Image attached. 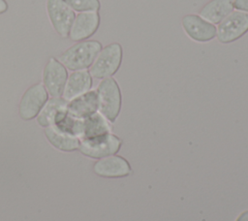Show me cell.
<instances>
[{
  "label": "cell",
  "instance_id": "3",
  "mask_svg": "<svg viewBox=\"0 0 248 221\" xmlns=\"http://www.w3.org/2000/svg\"><path fill=\"white\" fill-rule=\"evenodd\" d=\"M123 59V48L119 43H111L102 47L89 68L92 78L104 79L111 78L119 70Z\"/></svg>",
  "mask_w": 248,
  "mask_h": 221
},
{
  "label": "cell",
  "instance_id": "10",
  "mask_svg": "<svg viewBox=\"0 0 248 221\" xmlns=\"http://www.w3.org/2000/svg\"><path fill=\"white\" fill-rule=\"evenodd\" d=\"M100 21L101 18L98 12L78 13L76 15L68 38L74 42L88 40L97 32Z\"/></svg>",
  "mask_w": 248,
  "mask_h": 221
},
{
  "label": "cell",
  "instance_id": "17",
  "mask_svg": "<svg viewBox=\"0 0 248 221\" xmlns=\"http://www.w3.org/2000/svg\"><path fill=\"white\" fill-rule=\"evenodd\" d=\"M111 132L110 122L99 111L81 119L79 140L90 139Z\"/></svg>",
  "mask_w": 248,
  "mask_h": 221
},
{
  "label": "cell",
  "instance_id": "7",
  "mask_svg": "<svg viewBox=\"0 0 248 221\" xmlns=\"http://www.w3.org/2000/svg\"><path fill=\"white\" fill-rule=\"evenodd\" d=\"M48 100V93L42 83H35L28 87L21 96L18 105V113L23 120L37 117Z\"/></svg>",
  "mask_w": 248,
  "mask_h": 221
},
{
  "label": "cell",
  "instance_id": "20",
  "mask_svg": "<svg viewBox=\"0 0 248 221\" xmlns=\"http://www.w3.org/2000/svg\"><path fill=\"white\" fill-rule=\"evenodd\" d=\"M9 9V5L6 0H0V15L5 14Z\"/></svg>",
  "mask_w": 248,
  "mask_h": 221
},
{
  "label": "cell",
  "instance_id": "11",
  "mask_svg": "<svg viewBox=\"0 0 248 221\" xmlns=\"http://www.w3.org/2000/svg\"><path fill=\"white\" fill-rule=\"evenodd\" d=\"M93 172L102 177L119 178L129 175L132 168L124 157L114 154L98 160L93 166Z\"/></svg>",
  "mask_w": 248,
  "mask_h": 221
},
{
  "label": "cell",
  "instance_id": "13",
  "mask_svg": "<svg viewBox=\"0 0 248 221\" xmlns=\"http://www.w3.org/2000/svg\"><path fill=\"white\" fill-rule=\"evenodd\" d=\"M92 87V77L88 70L75 71L68 76L62 98L67 102L88 92Z\"/></svg>",
  "mask_w": 248,
  "mask_h": 221
},
{
  "label": "cell",
  "instance_id": "1",
  "mask_svg": "<svg viewBox=\"0 0 248 221\" xmlns=\"http://www.w3.org/2000/svg\"><path fill=\"white\" fill-rule=\"evenodd\" d=\"M102 44L97 40L77 42L64 50L57 59L70 71L87 70L90 68L98 53L102 49Z\"/></svg>",
  "mask_w": 248,
  "mask_h": 221
},
{
  "label": "cell",
  "instance_id": "15",
  "mask_svg": "<svg viewBox=\"0 0 248 221\" xmlns=\"http://www.w3.org/2000/svg\"><path fill=\"white\" fill-rule=\"evenodd\" d=\"M44 133L49 143L61 151H75L79 147L80 140L78 137L63 131L56 125L46 127Z\"/></svg>",
  "mask_w": 248,
  "mask_h": 221
},
{
  "label": "cell",
  "instance_id": "19",
  "mask_svg": "<svg viewBox=\"0 0 248 221\" xmlns=\"http://www.w3.org/2000/svg\"><path fill=\"white\" fill-rule=\"evenodd\" d=\"M233 9L248 14V0H233Z\"/></svg>",
  "mask_w": 248,
  "mask_h": 221
},
{
  "label": "cell",
  "instance_id": "12",
  "mask_svg": "<svg viewBox=\"0 0 248 221\" xmlns=\"http://www.w3.org/2000/svg\"><path fill=\"white\" fill-rule=\"evenodd\" d=\"M68 102L62 97H51L45 104L39 114L37 122L43 128L55 125L67 113Z\"/></svg>",
  "mask_w": 248,
  "mask_h": 221
},
{
  "label": "cell",
  "instance_id": "14",
  "mask_svg": "<svg viewBox=\"0 0 248 221\" xmlns=\"http://www.w3.org/2000/svg\"><path fill=\"white\" fill-rule=\"evenodd\" d=\"M98 111V96L96 90L88 92L68 102L67 113L75 118L83 119Z\"/></svg>",
  "mask_w": 248,
  "mask_h": 221
},
{
  "label": "cell",
  "instance_id": "16",
  "mask_svg": "<svg viewBox=\"0 0 248 221\" xmlns=\"http://www.w3.org/2000/svg\"><path fill=\"white\" fill-rule=\"evenodd\" d=\"M233 10V0H210L202 7L199 15L208 22L218 25Z\"/></svg>",
  "mask_w": 248,
  "mask_h": 221
},
{
  "label": "cell",
  "instance_id": "9",
  "mask_svg": "<svg viewBox=\"0 0 248 221\" xmlns=\"http://www.w3.org/2000/svg\"><path fill=\"white\" fill-rule=\"evenodd\" d=\"M68 76L66 67L56 57H50L43 70V85L51 97H61Z\"/></svg>",
  "mask_w": 248,
  "mask_h": 221
},
{
  "label": "cell",
  "instance_id": "8",
  "mask_svg": "<svg viewBox=\"0 0 248 221\" xmlns=\"http://www.w3.org/2000/svg\"><path fill=\"white\" fill-rule=\"evenodd\" d=\"M181 26L186 36L196 43L204 44L216 38V25L208 22L200 15H185L181 19Z\"/></svg>",
  "mask_w": 248,
  "mask_h": 221
},
{
  "label": "cell",
  "instance_id": "18",
  "mask_svg": "<svg viewBox=\"0 0 248 221\" xmlns=\"http://www.w3.org/2000/svg\"><path fill=\"white\" fill-rule=\"evenodd\" d=\"M66 4L76 13L99 12L101 8L100 0H64Z\"/></svg>",
  "mask_w": 248,
  "mask_h": 221
},
{
  "label": "cell",
  "instance_id": "6",
  "mask_svg": "<svg viewBox=\"0 0 248 221\" xmlns=\"http://www.w3.org/2000/svg\"><path fill=\"white\" fill-rule=\"evenodd\" d=\"M46 9L54 31L62 38H68L76 13L64 0H46Z\"/></svg>",
  "mask_w": 248,
  "mask_h": 221
},
{
  "label": "cell",
  "instance_id": "21",
  "mask_svg": "<svg viewBox=\"0 0 248 221\" xmlns=\"http://www.w3.org/2000/svg\"><path fill=\"white\" fill-rule=\"evenodd\" d=\"M235 221H248V209L242 211L235 219Z\"/></svg>",
  "mask_w": 248,
  "mask_h": 221
},
{
  "label": "cell",
  "instance_id": "2",
  "mask_svg": "<svg viewBox=\"0 0 248 221\" xmlns=\"http://www.w3.org/2000/svg\"><path fill=\"white\" fill-rule=\"evenodd\" d=\"M98 111L113 123L121 110L122 95L117 81L111 77L102 79L97 87Z\"/></svg>",
  "mask_w": 248,
  "mask_h": 221
},
{
  "label": "cell",
  "instance_id": "4",
  "mask_svg": "<svg viewBox=\"0 0 248 221\" xmlns=\"http://www.w3.org/2000/svg\"><path fill=\"white\" fill-rule=\"evenodd\" d=\"M121 145L122 140L110 132L94 138L80 140L78 149L87 157L101 159L116 154Z\"/></svg>",
  "mask_w": 248,
  "mask_h": 221
},
{
  "label": "cell",
  "instance_id": "5",
  "mask_svg": "<svg viewBox=\"0 0 248 221\" xmlns=\"http://www.w3.org/2000/svg\"><path fill=\"white\" fill-rule=\"evenodd\" d=\"M216 27L218 42L223 45L232 44L248 32V14L233 10Z\"/></svg>",
  "mask_w": 248,
  "mask_h": 221
}]
</instances>
